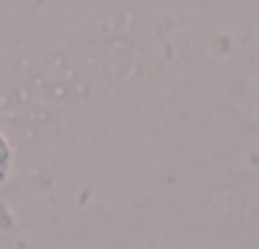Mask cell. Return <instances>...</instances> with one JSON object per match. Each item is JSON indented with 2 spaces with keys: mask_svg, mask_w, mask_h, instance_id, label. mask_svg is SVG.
<instances>
[{
  "mask_svg": "<svg viewBox=\"0 0 259 249\" xmlns=\"http://www.w3.org/2000/svg\"><path fill=\"white\" fill-rule=\"evenodd\" d=\"M8 163V145H6V140L0 138V168H3Z\"/></svg>",
  "mask_w": 259,
  "mask_h": 249,
  "instance_id": "1",
  "label": "cell"
}]
</instances>
